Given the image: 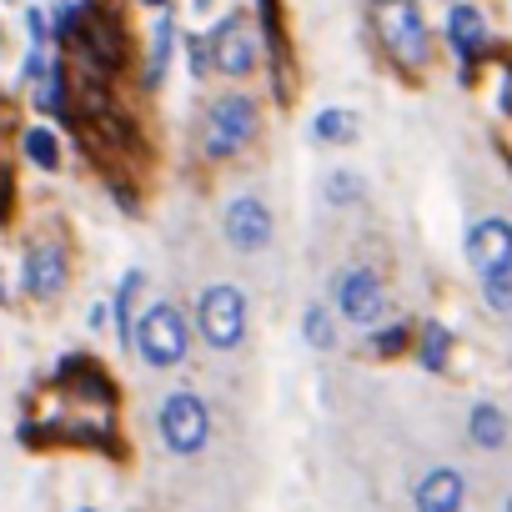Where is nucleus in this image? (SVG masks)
<instances>
[{
  "instance_id": "8",
  "label": "nucleus",
  "mask_w": 512,
  "mask_h": 512,
  "mask_svg": "<svg viewBox=\"0 0 512 512\" xmlns=\"http://www.w3.org/2000/svg\"><path fill=\"white\" fill-rule=\"evenodd\" d=\"M221 231H226V241L236 246V251H246V256H256L267 241H272V211L256 201V196H236L231 206H226V216H221Z\"/></svg>"
},
{
  "instance_id": "23",
  "label": "nucleus",
  "mask_w": 512,
  "mask_h": 512,
  "mask_svg": "<svg viewBox=\"0 0 512 512\" xmlns=\"http://www.w3.org/2000/svg\"><path fill=\"white\" fill-rule=\"evenodd\" d=\"M76 26H81V6H71V0H61V6H56V16H51V26H46V31H51L56 41H71V36H76Z\"/></svg>"
},
{
  "instance_id": "4",
  "label": "nucleus",
  "mask_w": 512,
  "mask_h": 512,
  "mask_svg": "<svg viewBox=\"0 0 512 512\" xmlns=\"http://www.w3.org/2000/svg\"><path fill=\"white\" fill-rule=\"evenodd\" d=\"M251 136H256V106H251V96L226 91V96H216V101L206 106L201 146H206V156H211V161H231Z\"/></svg>"
},
{
  "instance_id": "24",
  "label": "nucleus",
  "mask_w": 512,
  "mask_h": 512,
  "mask_svg": "<svg viewBox=\"0 0 512 512\" xmlns=\"http://www.w3.org/2000/svg\"><path fill=\"white\" fill-rule=\"evenodd\" d=\"M186 61H191V76H206V71H211V51H206V41H201V36H191V41H186Z\"/></svg>"
},
{
  "instance_id": "25",
  "label": "nucleus",
  "mask_w": 512,
  "mask_h": 512,
  "mask_svg": "<svg viewBox=\"0 0 512 512\" xmlns=\"http://www.w3.org/2000/svg\"><path fill=\"white\" fill-rule=\"evenodd\" d=\"M26 36H31V51H46V36H51V31H46V16H41L36 6L26 11Z\"/></svg>"
},
{
  "instance_id": "17",
  "label": "nucleus",
  "mask_w": 512,
  "mask_h": 512,
  "mask_svg": "<svg viewBox=\"0 0 512 512\" xmlns=\"http://www.w3.org/2000/svg\"><path fill=\"white\" fill-rule=\"evenodd\" d=\"M422 367L427 372H447L452 367V332L442 322H427L422 327Z\"/></svg>"
},
{
  "instance_id": "9",
  "label": "nucleus",
  "mask_w": 512,
  "mask_h": 512,
  "mask_svg": "<svg viewBox=\"0 0 512 512\" xmlns=\"http://www.w3.org/2000/svg\"><path fill=\"white\" fill-rule=\"evenodd\" d=\"M467 262L477 277L497 272V267H512V226L507 216H482L467 226Z\"/></svg>"
},
{
  "instance_id": "1",
  "label": "nucleus",
  "mask_w": 512,
  "mask_h": 512,
  "mask_svg": "<svg viewBox=\"0 0 512 512\" xmlns=\"http://www.w3.org/2000/svg\"><path fill=\"white\" fill-rule=\"evenodd\" d=\"M186 347H191V327H186L181 307H171V302H151V307L136 317V327H131V352H136L146 367H156V372L181 367Z\"/></svg>"
},
{
  "instance_id": "6",
  "label": "nucleus",
  "mask_w": 512,
  "mask_h": 512,
  "mask_svg": "<svg viewBox=\"0 0 512 512\" xmlns=\"http://www.w3.org/2000/svg\"><path fill=\"white\" fill-rule=\"evenodd\" d=\"M337 312L352 322V327H377L382 312H387V287L372 267H347L337 277Z\"/></svg>"
},
{
  "instance_id": "5",
  "label": "nucleus",
  "mask_w": 512,
  "mask_h": 512,
  "mask_svg": "<svg viewBox=\"0 0 512 512\" xmlns=\"http://www.w3.org/2000/svg\"><path fill=\"white\" fill-rule=\"evenodd\" d=\"M161 442L176 457L206 452V442H211V412H206V402L196 392H171L161 402Z\"/></svg>"
},
{
  "instance_id": "12",
  "label": "nucleus",
  "mask_w": 512,
  "mask_h": 512,
  "mask_svg": "<svg viewBox=\"0 0 512 512\" xmlns=\"http://www.w3.org/2000/svg\"><path fill=\"white\" fill-rule=\"evenodd\" d=\"M447 41H452V51L462 61H477L487 51V21H482V11L477 6H452L447 11Z\"/></svg>"
},
{
  "instance_id": "15",
  "label": "nucleus",
  "mask_w": 512,
  "mask_h": 512,
  "mask_svg": "<svg viewBox=\"0 0 512 512\" xmlns=\"http://www.w3.org/2000/svg\"><path fill=\"white\" fill-rule=\"evenodd\" d=\"M141 272H126L121 277V287H116V297H111V312H116V337H121V347H131V327H136V292H141Z\"/></svg>"
},
{
  "instance_id": "29",
  "label": "nucleus",
  "mask_w": 512,
  "mask_h": 512,
  "mask_svg": "<svg viewBox=\"0 0 512 512\" xmlns=\"http://www.w3.org/2000/svg\"><path fill=\"white\" fill-rule=\"evenodd\" d=\"M146 6H166V0H146Z\"/></svg>"
},
{
  "instance_id": "7",
  "label": "nucleus",
  "mask_w": 512,
  "mask_h": 512,
  "mask_svg": "<svg viewBox=\"0 0 512 512\" xmlns=\"http://www.w3.org/2000/svg\"><path fill=\"white\" fill-rule=\"evenodd\" d=\"M206 51H211V71L251 76V71H256V36H251V21H246L241 11L221 16V26L206 36Z\"/></svg>"
},
{
  "instance_id": "13",
  "label": "nucleus",
  "mask_w": 512,
  "mask_h": 512,
  "mask_svg": "<svg viewBox=\"0 0 512 512\" xmlns=\"http://www.w3.org/2000/svg\"><path fill=\"white\" fill-rule=\"evenodd\" d=\"M467 437H472V447L497 452V447L507 442V412H502L497 402H477V407L467 412Z\"/></svg>"
},
{
  "instance_id": "10",
  "label": "nucleus",
  "mask_w": 512,
  "mask_h": 512,
  "mask_svg": "<svg viewBox=\"0 0 512 512\" xmlns=\"http://www.w3.org/2000/svg\"><path fill=\"white\" fill-rule=\"evenodd\" d=\"M66 277H71V262H66V251L56 246V241H41V246H26V262H21V282H26V292L31 297H61V287H66Z\"/></svg>"
},
{
  "instance_id": "21",
  "label": "nucleus",
  "mask_w": 512,
  "mask_h": 512,
  "mask_svg": "<svg viewBox=\"0 0 512 512\" xmlns=\"http://www.w3.org/2000/svg\"><path fill=\"white\" fill-rule=\"evenodd\" d=\"M357 196H362V181H357L352 171H332V176H327V201H332V206H352Z\"/></svg>"
},
{
  "instance_id": "11",
  "label": "nucleus",
  "mask_w": 512,
  "mask_h": 512,
  "mask_svg": "<svg viewBox=\"0 0 512 512\" xmlns=\"http://www.w3.org/2000/svg\"><path fill=\"white\" fill-rule=\"evenodd\" d=\"M462 502H467V477L457 467H432L412 492L417 512H462Z\"/></svg>"
},
{
  "instance_id": "3",
  "label": "nucleus",
  "mask_w": 512,
  "mask_h": 512,
  "mask_svg": "<svg viewBox=\"0 0 512 512\" xmlns=\"http://www.w3.org/2000/svg\"><path fill=\"white\" fill-rule=\"evenodd\" d=\"M377 36L392 51V61H402L407 71H422L432 56V36L417 0H377Z\"/></svg>"
},
{
  "instance_id": "22",
  "label": "nucleus",
  "mask_w": 512,
  "mask_h": 512,
  "mask_svg": "<svg viewBox=\"0 0 512 512\" xmlns=\"http://www.w3.org/2000/svg\"><path fill=\"white\" fill-rule=\"evenodd\" d=\"M407 337H412V332H407V322H387V327H377V332H372V352H377V357H392V352H402V347H407Z\"/></svg>"
},
{
  "instance_id": "26",
  "label": "nucleus",
  "mask_w": 512,
  "mask_h": 512,
  "mask_svg": "<svg viewBox=\"0 0 512 512\" xmlns=\"http://www.w3.org/2000/svg\"><path fill=\"white\" fill-rule=\"evenodd\" d=\"M6 216H11V176L0 171V221H6Z\"/></svg>"
},
{
  "instance_id": "18",
  "label": "nucleus",
  "mask_w": 512,
  "mask_h": 512,
  "mask_svg": "<svg viewBox=\"0 0 512 512\" xmlns=\"http://www.w3.org/2000/svg\"><path fill=\"white\" fill-rule=\"evenodd\" d=\"M21 146H26V156H31L41 171H56V166H61V141H56L51 126H31V131L21 136Z\"/></svg>"
},
{
  "instance_id": "27",
  "label": "nucleus",
  "mask_w": 512,
  "mask_h": 512,
  "mask_svg": "<svg viewBox=\"0 0 512 512\" xmlns=\"http://www.w3.org/2000/svg\"><path fill=\"white\" fill-rule=\"evenodd\" d=\"M6 297H11V292H6V272H0V302H6Z\"/></svg>"
},
{
  "instance_id": "16",
  "label": "nucleus",
  "mask_w": 512,
  "mask_h": 512,
  "mask_svg": "<svg viewBox=\"0 0 512 512\" xmlns=\"http://www.w3.org/2000/svg\"><path fill=\"white\" fill-rule=\"evenodd\" d=\"M171 46H176V26H171V16H161V21H156V36H151V61H146V81H151V86L166 81Z\"/></svg>"
},
{
  "instance_id": "28",
  "label": "nucleus",
  "mask_w": 512,
  "mask_h": 512,
  "mask_svg": "<svg viewBox=\"0 0 512 512\" xmlns=\"http://www.w3.org/2000/svg\"><path fill=\"white\" fill-rule=\"evenodd\" d=\"M206 6H211V0H196V11H206Z\"/></svg>"
},
{
  "instance_id": "2",
  "label": "nucleus",
  "mask_w": 512,
  "mask_h": 512,
  "mask_svg": "<svg viewBox=\"0 0 512 512\" xmlns=\"http://www.w3.org/2000/svg\"><path fill=\"white\" fill-rule=\"evenodd\" d=\"M246 322H251V307H246V292L236 282H216L201 292L196 302V332L211 352H236L246 342Z\"/></svg>"
},
{
  "instance_id": "20",
  "label": "nucleus",
  "mask_w": 512,
  "mask_h": 512,
  "mask_svg": "<svg viewBox=\"0 0 512 512\" xmlns=\"http://www.w3.org/2000/svg\"><path fill=\"white\" fill-rule=\"evenodd\" d=\"M302 337L317 347V352H332L337 347V332H332V312L327 307H307V317H302Z\"/></svg>"
},
{
  "instance_id": "14",
  "label": "nucleus",
  "mask_w": 512,
  "mask_h": 512,
  "mask_svg": "<svg viewBox=\"0 0 512 512\" xmlns=\"http://www.w3.org/2000/svg\"><path fill=\"white\" fill-rule=\"evenodd\" d=\"M357 136V121H352V111H342V106H327V111H317L312 116V141L317 146H347Z\"/></svg>"
},
{
  "instance_id": "19",
  "label": "nucleus",
  "mask_w": 512,
  "mask_h": 512,
  "mask_svg": "<svg viewBox=\"0 0 512 512\" xmlns=\"http://www.w3.org/2000/svg\"><path fill=\"white\" fill-rule=\"evenodd\" d=\"M482 302H487L497 317L512 312V267H497V272L482 277Z\"/></svg>"
}]
</instances>
